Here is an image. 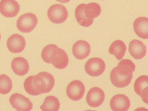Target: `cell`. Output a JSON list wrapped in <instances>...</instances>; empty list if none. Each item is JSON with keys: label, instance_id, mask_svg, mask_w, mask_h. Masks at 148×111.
I'll return each mask as SVG.
<instances>
[{"label": "cell", "instance_id": "cell-1", "mask_svg": "<svg viewBox=\"0 0 148 111\" xmlns=\"http://www.w3.org/2000/svg\"><path fill=\"white\" fill-rule=\"evenodd\" d=\"M55 84V79L51 74L43 72L27 78L24 82V87L28 94L38 96L49 92Z\"/></svg>", "mask_w": 148, "mask_h": 111}, {"label": "cell", "instance_id": "cell-2", "mask_svg": "<svg viewBox=\"0 0 148 111\" xmlns=\"http://www.w3.org/2000/svg\"><path fill=\"white\" fill-rule=\"evenodd\" d=\"M136 66L132 61L129 59H123L118 66L111 71V82L115 87L123 88L130 84L133 78V73L135 71Z\"/></svg>", "mask_w": 148, "mask_h": 111}, {"label": "cell", "instance_id": "cell-3", "mask_svg": "<svg viewBox=\"0 0 148 111\" xmlns=\"http://www.w3.org/2000/svg\"><path fill=\"white\" fill-rule=\"evenodd\" d=\"M38 18L34 14L27 13L21 16L17 21V27L23 33H29L33 30L38 23Z\"/></svg>", "mask_w": 148, "mask_h": 111}, {"label": "cell", "instance_id": "cell-4", "mask_svg": "<svg viewBox=\"0 0 148 111\" xmlns=\"http://www.w3.org/2000/svg\"><path fill=\"white\" fill-rule=\"evenodd\" d=\"M68 13L65 7L61 4H55L49 9L48 16L49 20L56 24H61L67 19Z\"/></svg>", "mask_w": 148, "mask_h": 111}, {"label": "cell", "instance_id": "cell-5", "mask_svg": "<svg viewBox=\"0 0 148 111\" xmlns=\"http://www.w3.org/2000/svg\"><path fill=\"white\" fill-rule=\"evenodd\" d=\"M68 56L63 49L57 47L51 53L49 58V63L58 69H63L67 67L69 64Z\"/></svg>", "mask_w": 148, "mask_h": 111}, {"label": "cell", "instance_id": "cell-6", "mask_svg": "<svg viewBox=\"0 0 148 111\" xmlns=\"http://www.w3.org/2000/svg\"><path fill=\"white\" fill-rule=\"evenodd\" d=\"M106 69V64L103 59L94 58L87 61L85 65V70L89 75L97 77L101 75Z\"/></svg>", "mask_w": 148, "mask_h": 111}, {"label": "cell", "instance_id": "cell-7", "mask_svg": "<svg viewBox=\"0 0 148 111\" xmlns=\"http://www.w3.org/2000/svg\"><path fill=\"white\" fill-rule=\"evenodd\" d=\"M9 101L12 107L18 111H30L33 108V104L29 99L20 94L12 95Z\"/></svg>", "mask_w": 148, "mask_h": 111}, {"label": "cell", "instance_id": "cell-8", "mask_svg": "<svg viewBox=\"0 0 148 111\" xmlns=\"http://www.w3.org/2000/svg\"><path fill=\"white\" fill-rule=\"evenodd\" d=\"M85 88L83 83L79 80H74L67 86L66 93L69 98L74 101H79L84 96Z\"/></svg>", "mask_w": 148, "mask_h": 111}, {"label": "cell", "instance_id": "cell-9", "mask_svg": "<svg viewBox=\"0 0 148 111\" xmlns=\"http://www.w3.org/2000/svg\"><path fill=\"white\" fill-rule=\"evenodd\" d=\"M20 10L19 4L15 0H1L0 1V13L5 17H14Z\"/></svg>", "mask_w": 148, "mask_h": 111}, {"label": "cell", "instance_id": "cell-10", "mask_svg": "<svg viewBox=\"0 0 148 111\" xmlns=\"http://www.w3.org/2000/svg\"><path fill=\"white\" fill-rule=\"evenodd\" d=\"M105 99L103 91L98 87L92 88L88 92L87 97V103L92 108L99 107L102 104Z\"/></svg>", "mask_w": 148, "mask_h": 111}, {"label": "cell", "instance_id": "cell-11", "mask_svg": "<svg viewBox=\"0 0 148 111\" xmlns=\"http://www.w3.org/2000/svg\"><path fill=\"white\" fill-rule=\"evenodd\" d=\"M7 47L9 51L14 53H20L23 51L26 46L25 38L18 34L12 35L8 39Z\"/></svg>", "mask_w": 148, "mask_h": 111}, {"label": "cell", "instance_id": "cell-12", "mask_svg": "<svg viewBox=\"0 0 148 111\" xmlns=\"http://www.w3.org/2000/svg\"><path fill=\"white\" fill-rule=\"evenodd\" d=\"M72 52L74 56L77 59H84L89 56L90 53V45L86 41L78 40L73 45Z\"/></svg>", "mask_w": 148, "mask_h": 111}, {"label": "cell", "instance_id": "cell-13", "mask_svg": "<svg viewBox=\"0 0 148 111\" xmlns=\"http://www.w3.org/2000/svg\"><path fill=\"white\" fill-rule=\"evenodd\" d=\"M131 106L130 100L124 95L114 96L110 101L111 109L113 111H127Z\"/></svg>", "mask_w": 148, "mask_h": 111}, {"label": "cell", "instance_id": "cell-14", "mask_svg": "<svg viewBox=\"0 0 148 111\" xmlns=\"http://www.w3.org/2000/svg\"><path fill=\"white\" fill-rule=\"evenodd\" d=\"M129 51L134 58L140 60L145 56L147 53V48L142 42L134 39L129 44Z\"/></svg>", "mask_w": 148, "mask_h": 111}, {"label": "cell", "instance_id": "cell-15", "mask_svg": "<svg viewBox=\"0 0 148 111\" xmlns=\"http://www.w3.org/2000/svg\"><path fill=\"white\" fill-rule=\"evenodd\" d=\"M11 67L13 72L20 76L26 75L28 73L29 69L28 62L22 57L14 58L11 63Z\"/></svg>", "mask_w": 148, "mask_h": 111}, {"label": "cell", "instance_id": "cell-16", "mask_svg": "<svg viewBox=\"0 0 148 111\" xmlns=\"http://www.w3.org/2000/svg\"><path fill=\"white\" fill-rule=\"evenodd\" d=\"M134 28L136 34L140 38H148V18L141 17L136 18L134 23Z\"/></svg>", "mask_w": 148, "mask_h": 111}, {"label": "cell", "instance_id": "cell-17", "mask_svg": "<svg viewBox=\"0 0 148 111\" xmlns=\"http://www.w3.org/2000/svg\"><path fill=\"white\" fill-rule=\"evenodd\" d=\"M126 50V46L123 42L117 40L111 45L109 52L110 54L114 55L118 60H120L124 57Z\"/></svg>", "mask_w": 148, "mask_h": 111}, {"label": "cell", "instance_id": "cell-18", "mask_svg": "<svg viewBox=\"0 0 148 111\" xmlns=\"http://www.w3.org/2000/svg\"><path fill=\"white\" fill-rule=\"evenodd\" d=\"M84 5L81 4L77 7L75 11V17L80 25L84 27H89L92 25L94 20L86 16L84 12Z\"/></svg>", "mask_w": 148, "mask_h": 111}, {"label": "cell", "instance_id": "cell-19", "mask_svg": "<svg viewBox=\"0 0 148 111\" xmlns=\"http://www.w3.org/2000/svg\"><path fill=\"white\" fill-rule=\"evenodd\" d=\"M60 107L58 99L53 96L46 97L44 103L40 106V109L43 111H58Z\"/></svg>", "mask_w": 148, "mask_h": 111}, {"label": "cell", "instance_id": "cell-20", "mask_svg": "<svg viewBox=\"0 0 148 111\" xmlns=\"http://www.w3.org/2000/svg\"><path fill=\"white\" fill-rule=\"evenodd\" d=\"M101 8L99 5L95 3L85 4L84 12L86 16L90 19L93 20L99 16L101 14Z\"/></svg>", "mask_w": 148, "mask_h": 111}, {"label": "cell", "instance_id": "cell-21", "mask_svg": "<svg viewBox=\"0 0 148 111\" xmlns=\"http://www.w3.org/2000/svg\"><path fill=\"white\" fill-rule=\"evenodd\" d=\"M148 78L147 76L143 75L138 77L134 84V90L136 93L141 96L143 92L148 91Z\"/></svg>", "mask_w": 148, "mask_h": 111}, {"label": "cell", "instance_id": "cell-22", "mask_svg": "<svg viewBox=\"0 0 148 111\" xmlns=\"http://www.w3.org/2000/svg\"><path fill=\"white\" fill-rule=\"evenodd\" d=\"M12 83L11 78L5 75H0V93L6 95L12 89Z\"/></svg>", "mask_w": 148, "mask_h": 111}, {"label": "cell", "instance_id": "cell-23", "mask_svg": "<svg viewBox=\"0 0 148 111\" xmlns=\"http://www.w3.org/2000/svg\"><path fill=\"white\" fill-rule=\"evenodd\" d=\"M57 46L54 44H50L45 46L43 49L42 51L41 56L45 62L49 63V58L51 53Z\"/></svg>", "mask_w": 148, "mask_h": 111}, {"label": "cell", "instance_id": "cell-24", "mask_svg": "<svg viewBox=\"0 0 148 111\" xmlns=\"http://www.w3.org/2000/svg\"><path fill=\"white\" fill-rule=\"evenodd\" d=\"M56 1L62 3H66L69 2L71 0H56Z\"/></svg>", "mask_w": 148, "mask_h": 111}, {"label": "cell", "instance_id": "cell-25", "mask_svg": "<svg viewBox=\"0 0 148 111\" xmlns=\"http://www.w3.org/2000/svg\"><path fill=\"white\" fill-rule=\"evenodd\" d=\"M1 34H0V40H1Z\"/></svg>", "mask_w": 148, "mask_h": 111}]
</instances>
